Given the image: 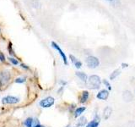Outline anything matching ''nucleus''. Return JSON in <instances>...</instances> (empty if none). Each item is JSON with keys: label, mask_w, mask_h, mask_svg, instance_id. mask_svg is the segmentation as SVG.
Listing matches in <instances>:
<instances>
[{"label": "nucleus", "mask_w": 135, "mask_h": 127, "mask_svg": "<svg viewBox=\"0 0 135 127\" xmlns=\"http://www.w3.org/2000/svg\"><path fill=\"white\" fill-rule=\"evenodd\" d=\"M87 80H88L89 87L90 88H92V89H99L100 88L101 80L98 75H90Z\"/></svg>", "instance_id": "f257e3e1"}, {"label": "nucleus", "mask_w": 135, "mask_h": 127, "mask_svg": "<svg viewBox=\"0 0 135 127\" xmlns=\"http://www.w3.org/2000/svg\"><path fill=\"white\" fill-rule=\"evenodd\" d=\"M10 78H11V74L9 70H2L0 72V86L1 87L6 86V85L9 82Z\"/></svg>", "instance_id": "f03ea898"}, {"label": "nucleus", "mask_w": 135, "mask_h": 127, "mask_svg": "<svg viewBox=\"0 0 135 127\" xmlns=\"http://www.w3.org/2000/svg\"><path fill=\"white\" fill-rule=\"evenodd\" d=\"M54 103H55V98L53 97L49 96V97H45L43 99H41L39 103V105L43 108H48L52 107Z\"/></svg>", "instance_id": "7ed1b4c3"}, {"label": "nucleus", "mask_w": 135, "mask_h": 127, "mask_svg": "<svg viewBox=\"0 0 135 127\" xmlns=\"http://www.w3.org/2000/svg\"><path fill=\"white\" fill-rule=\"evenodd\" d=\"M85 63L90 69H95V68H97L100 65L99 59L95 56H89L86 58Z\"/></svg>", "instance_id": "20e7f679"}, {"label": "nucleus", "mask_w": 135, "mask_h": 127, "mask_svg": "<svg viewBox=\"0 0 135 127\" xmlns=\"http://www.w3.org/2000/svg\"><path fill=\"white\" fill-rule=\"evenodd\" d=\"M18 103H20V98L15 96L8 95L2 98L3 104H16Z\"/></svg>", "instance_id": "39448f33"}, {"label": "nucleus", "mask_w": 135, "mask_h": 127, "mask_svg": "<svg viewBox=\"0 0 135 127\" xmlns=\"http://www.w3.org/2000/svg\"><path fill=\"white\" fill-rule=\"evenodd\" d=\"M51 45H52V47L53 48L56 49L57 52L59 53V54L61 55V57L62 58V60H63V63H64V65H68V58H67V56H66V54L65 53L63 52V51L61 49V48L59 47V45L57 43V42H51Z\"/></svg>", "instance_id": "423d86ee"}, {"label": "nucleus", "mask_w": 135, "mask_h": 127, "mask_svg": "<svg viewBox=\"0 0 135 127\" xmlns=\"http://www.w3.org/2000/svg\"><path fill=\"white\" fill-rule=\"evenodd\" d=\"M109 97V92L107 90H101L97 93L96 97L100 100H107Z\"/></svg>", "instance_id": "0eeeda50"}, {"label": "nucleus", "mask_w": 135, "mask_h": 127, "mask_svg": "<svg viewBox=\"0 0 135 127\" xmlns=\"http://www.w3.org/2000/svg\"><path fill=\"white\" fill-rule=\"evenodd\" d=\"M112 113V108L111 107H109V106L105 107V109H104V111H103V118H104V120H108V119L111 117Z\"/></svg>", "instance_id": "6e6552de"}, {"label": "nucleus", "mask_w": 135, "mask_h": 127, "mask_svg": "<svg viewBox=\"0 0 135 127\" xmlns=\"http://www.w3.org/2000/svg\"><path fill=\"white\" fill-rule=\"evenodd\" d=\"M89 96H90V93H89L88 91H83L81 96L79 97V103H84L85 102H87V100L89 99Z\"/></svg>", "instance_id": "1a4fd4ad"}, {"label": "nucleus", "mask_w": 135, "mask_h": 127, "mask_svg": "<svg viewBox=\"0 0 135 127\" xmlns=\"http://www.w3.org/2000/svg\"><path fill=\"white\" fill-rule=\"evenodd\" d=\"M122 97H123V99L126 102H130V101L133 100V96L132 92H131L130 91H125L123 92V94H122Z\"/></svg>", "instance_id": "9d476101"}, {"label": "nucleus", "mask_w": 135, "mask_h": 127, "mask_svg": "<svg viewBox=\"0 0 135 127\" xmlns=\"http://www.w3.org/2000/svg\"><path fill=\"white\" fill-rule=\"evenodd\" d=\"M76 76L79 77V79L80 80H82L83 82H87V80H88V76L84 72H80V71H77L76 72Z\"/></svg>", "instance_id": "9b49d317"}, {"label": "nucleus", "mask_w": 135, "mask_h": 127, "mask_svg": "<svg viewBox=\"0 0 135 127\" xmlns=\"http://www.w3.org/2000/svg\"><path fill=\"white\" fill-rule=\"evenodd\" d=\"M99 124H100V120L98 119V116H96V119H95V120H93L90 122L88 123L86 127H98Z\"/></svg>", "instance_id": "f8f14e48"}, {"label": "nucleus", "mask_w": 135, "mask_h": 127, "mask_svg": "<svg viewBox=\"0 0 135 127\" xmlns=\"http://www.w3.org/2000/svg\"><path fill=\"white\" fill-rule=\"evenodd\" d=\"M85 109H86L85 107H79V108H77L75 109V111H74V117L75 118L79 117L84 111H85Z\"/></svg>", "instance_id": "ddd939ff"}, {"label": "nucleus", "mask_w": 135, "mask_h": 127, "mask_svg": "<svg viewBox=\"0 0 135 127\" xmlns=\"http://www.w3.org/2000/svg\"><path fill=\"white\" fill-rule=\"evenodd\" d=\"M33 125H34V118L32 117H28L24 121V125L25 127H33Z\"/></svg>", "instance_id": "4468645a"}, {"label": "nucleus", "mask_w": 135, "mask_h": 127, "mask_svg": "<svg viewBox=\"0 0 135 127\" xmlns=\"http://www.w3.org/2000/svg\"><path fill=\"white\" fill-rule=\"evenodd\" d=\"M119 75H120V70H114L112 73V75H110V80H114L115 78H117Z\"/></svg>", "instance_id": "2eb2a0df"}, {"label": "nucleus", "mask_w": 135, "mask_h": 127, "mask_svg": "<svg viewBox=\"0 0 135 127\" xmlns=\"http://www.w3.org/2000/svg\"><path fill=\"white\" fill-rule=\"evenodd\" d=\"M86 122H87V120H86V118L85 117H81L79 120V122H78V126H84V125H85L86 124Z\"/></svg>", "instance_id": "dca6fc26"}, {"label": "nucleus", "mask_w": 135, "mask_h": 127, "mask_svg": "<svg viewBox=\"0 0 135 127\" xmlns=\"http://www.w3.org/2000/svg\"><path fill=\"white\" fill-rule=\"evenodd\" d=\"M31 4H32V6L34 8H38L41 7V3H40L39 1H38V0H32Z\"/></svg>", "instance_id": "f3484780"}, {"label": "nucleus", "mask_w": 135, "mask_h": 127, "mask_svg": "<svg viewBox=\"0 0 135 127\" xmlns=\"http://www.w3.org/2000/svg\"><path fill=\"white\" fill-rule=\"evenodd\" d=\"M8 60H9V62L12 64V65H19L18 59H16V58H13V57H9V58H8Z\"/></svg>", "instance_id": "a211bd4d"}, {"label": "nucleus", "mask_w": 135, "mask_h": 127, "mask_svg": "<svg viewBox=\"0 0 135 127\" xmlns=\"http://www.w3.org/2000/svg\"><path fill=\"white\" fill-rule=\"evenodd\" d=\"M25 77H18V78H16L15 80V83H19V84H21V83H24L25 82Z\"/></svg>", "instance_id": "6ab92c4d"}, {"label": "nucleus", "mask_w": 135, "mask_h": 127, "mask_svg": "<svg viewBox=\"0 0 135 127\" xmlns=\"http://www.w3.org/2000/svg\"><path fill=\"white\" fill-rule=\"evenodd\" d=\"M74 66H75L76 68H77V69H80V68L82 67V62L77 60V61H76V62L74 64Z\"/></svg>", "instance_id": "aec40b11"}, {"label": "nucleus", "mask_w": 135, "mask_h": 127, "mask_svg": "<svg viewBox=\"0 0 135 127\" xmlns=\"http://www.w3.org/2000/svg\"><path fill=\"white\" fill-rule=\"evenodd\" d=\"M103 83L105 84V86L108 88V90H109V91H110V90H112V87H111V85H110V83L107 81V80H103Z\"/></svg>", "instance_id": "412c9836"}, {"label": "nucleus", "mask_w": 135, "mask_h": 127, "mask_svg": "<svg viewBox=\"0 0 135 127\" xmlns=\"http://www.w3.org/2000/svg\"><path fill=\"white\" fill-rule=\"evenodd\" d=\"M69 58H70V60H71V62H72V63H73V64H74V63H75L76 61H77V60H78V59H77V58H75V57L74 56V55H73V54H70V55H69Z\"/></svg>", "instance_id": "4be33fe9"}, {"label": "nucleus", "mask_w": 135, "mask_h": 127, "mask_svg": "<svg viewBox=\"0 0 135 127\" xmlns=\"http://www.w3.org/2000/svg\"><path fill=\"white\" fill-rule=\"evenodd\" d=\"M5 60H6V58H5V56H4V54L0 52V62H5Z\"/></svg>", "instance_id": "5701e85b"}, {"label": "nucleus", "mask_w": 135, "mask_h": 127, "mask_svg": "<svg viewBox=\"0 0 135 127\" xmlns=\"http://www.w3.org/2000/svg\"><path fill=\"white\" fill-rule=\"evenodd\" d=\"M20 67L22 68V69H25V70H30V67L27 65H25V64H24V63H22V64H20Z\"/></svg>", "instance_id": "b1692460"}, {"label": "nucleus", "mask_w": 135, "mask_h": 127, "mask_svg": "<svg viewBox=\"0 0 135 127\" xmlns=\"http://www.w3.org/2000/svg\"><path fill=\"white\" fill-rule=\"evenodd\" d=\"M8 51H9V53H10V54L15 55L14 51L12 50V43H11V42H9V44H8Z\"/></svg>", "instance_id": "393cba45"}, {"label": "nucleus", "mask_w": 135, "mask_h": 127, "mask_svg": "<svg viewBox=\"0 0 135 127\" xmlns=\"http://www.w3.org/2000/svg\"><path fill=\"white\" fill-rule=\"evenodd\" d=\"M59 84H61V85H62V87H65L66 85H67V82H66V81H64V80H61L60 81H59Z\"/></svg>", "instance_id": "a878e982"}, {"label": "nucleus", "mask_w": 135, "mask_h": 127, "mask_svg": "<svg viewBox=\"0 0 135 127\" xmlns=\"http://www.w3.org/2000/svg\"><path fill=\"white\" fill-rule=\"evenodd\" d=\"M33 127H45V126H44V125H41V123H38V124L34 125Z\"/></svg>", "instance_id": "bb28decb"}, {"label": "nucleus", "mask_w": 135, "mask_h": 127, "mask_svg": "<svg viewBox=\"0 0 135 127\" xmlns=\"http://www.w3.org/2000/svg\"><path fill=\"white\" fill-rule=\"evenodd\" d=\"M127 67H128V64H124V63L122 64V68H127Z\"/></svg>", "instance_id": "cd10ccee"}, {"label": "nucleus", "mask_w": 135, "mask_h": 127, "mask_svg": "<svg viewBox=\"0 0 135 127\" xmlns=\"http://www.w3.org/2000/svg\"><path fill=\"white\" fill-rule=\"evenodd\" d=\"M107 1H113V0H107Z\"/></svg>", "instance_id": "c85d7f7f"}, {"label": "nucleus", "mask_w": 135, "mask_h": 127, "mask_svg": "<svg viewBox=\"0 0 135 127\" xmlns=\"http://www.w3.org/2000/svg\"><path fill=\"white\" fill-rule=\"evenodd\" d=\"M0 31H1V29H0Z\"/></svg>", "instance_id": "c756f323"}]
</instances>
